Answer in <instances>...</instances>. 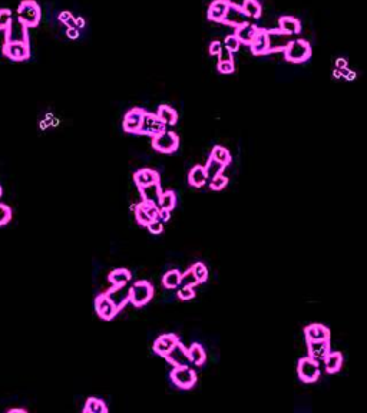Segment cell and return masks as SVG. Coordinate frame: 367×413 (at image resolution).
Instances as JSON below:
<instances>
[{
	"label": "cell",
	"instance_id": "8992f818",
	"mask_svg": "<svg viewBox=\"0 0 367 413\" xmlns=\"http://www.w3.org/2000/svg\"><path fill=\"white\" fill-rule=\"evenodd\" d=\"M166 129V125L159 119L157 113H151V112H145L142 116V122H141V128L138 131L139 135H147V136H157L159 133H162Z\"/></svg>",
	"mask_w": 367,
	"mask_h": 413
},
{
	"label": "cell",
	"instance_id": "2e32d148",
	"mask_svg": "<svg viewBox=\"0 0 367 413\" xmlns=\"http://www.w3.org/2000/svg\"><path fill=\"white\" fill-rule=\"evenodd\" d=\"M307 343H309V356L314 360H324L326 356L330 353L329 340H315V341H307Z\"/></svg>",
	"mask_w": 367,
	"mask_h": 413
},
{
	"label": "cell",
	"instance_id": "d590c367",
	"mask_svg": "<svg viewBox=\"0 0 367 413\" xmlns=\"http://www.w3.org/2000/svg\"><path fill=\"white\" fill-rule=\"evenodd\" d=\"M191 271H192L194 276L197 277L198 283L207 282V279H208V268L205 267V264H202V263H195V264L191 267Z\"/></svg>",
	"mask_w": 367,
	"mask_h": 413
},
{
	"label": "cell",
	"instance_id": "44dd1931",
	"mask_svg": "<svg viewBox=\"0 0 367 413\" xmlns=\"http://www.w3.org/2000/svg\"><path fill=\"white\" fill-rule=\"evenodd\" d=\"M304 335H306L307 341L329 340L330 338V330L323 324H310L304 329Z\"/></svg>",
	"mask_w": 367,
	"mask_h": 413
},
{
	"label": "cell",
	"instance_id": "db71d44e",
	"mask_svg": "<svg viewBox=\"0 0 367 413\" xmlns=\"http://www.w3.org/2000/svg\"><path fill=\"white\" fill-rule=\"evenodd\" d=\"M336 69H343V68H347V60L344 57H339L336 59Z\"/></svg>",
	"mask_w": 367,
	"mask_h": 413
},
{
	"label": "cell",
	"instance_id": "f907efd6",
	"mask_svg": "<svg viewBox=\"0 0 367 413\" xmlns=\"http://www.w3.org/2000/svg\"><path fill=\"white\" fill-rule=\"evenodd\" d=\"M79 29L78 27H68L66 29V36L69 38V39H78L79 38Z\"/></svg>",
	"mask_w": 367,
	"mask_h": 413
},
{
	"label": "cell",
	"instance_id": "11a10c76",
	"mask_svg": "<svg viewBox=\"0 0 367 413\" xmlns=\"http://www.w3.org/2000/svg\"><path fill=\"white\" fill-rule=\"evenodd\" d=\"M76 27H80V29H82V27H85V19H83V18H80V16H79V18H76Z\"/></svg>",
	"mask_w": 367,
	"mask_h": 413
},
{
	"label": "cell",
	"instance_id": "7bdbcfd3",
	"mask_svg": "<svg viewBox=\"0 0 367 413\" xmlns=\"http://www.w3.org/2000/svg\"><path fill=\"white\" fill-rule=\"evenodd\" d=\"M195 297V291L192 287H186V285H183L180 290H178V299L183 300V301H186V300H192Z\"/></svg>",
	"mask_w": 367,
	"mask_h": 413
},
{
	"label": "cell",
	"instance_id": "816d5d0a",
	"mask_svg": "<svg viewBox=\"0 0 367 413\" xmlns=\"http://www.w3.org/2000/svg\"><path fill=\"white\" fill-rule=\"evenodd\" d=\"M171 218V211H168V209H159V217H158V220H161L162 223H165V221H168Z\"/></svg>",
	"mask_w": 367,
	"mask_h": 413
},
{
	"label": "cell",
	"instance_id": "52a82bcc",
	"mask_svg": "<svg viewBox=\"0 0 367 413\" xmlns=\"http://www.w3.org/2000/svg\"><path fill=\"white\" fill-rule=\"evenodd\" d=\"M297 372H298V377L304 382V383H313L318 377H320V366L318 361L309 357H303L298 361L297 366Z\"/></svg>",
	"mask_w": 367,
	"mask_h": 413
},
{
	"label": "cell",
	"instance_id": "74e56055",
	"mask_svg": "<svg viewBox=\"0 0 367 413\" xmlns=\"http://www.w3.org/2000/svg\"><path fill=\"white\" fill-rule=\"evenodd\" d=\"M133 211H135V218H136V221H138L141 225L147 227V225L152 221V220L149 218V215L139 206H133Z\"/></svg>",
	"mask_w": 367,
	"mask_h": 413
},
{
	"label": "cell",
	"instance_id": "9c48e42d",
	"mask_svg": "<svg viewBox=\"0 0 367 413\" xmlns=\"http://www.w3.org/2000/svg\"><path fill=\"white\" fill-rule=\"evenodd\" d=\"M267 39H268V53L271 52L284 51L291 42V35L281 32L280 29L267 30Z\"/></svg>",
	"mask_w": 367,
	"mask_h": 413
},
{
	"label": "cell",
	"instance_id": "ffe728a7",
	"mask_svg": "<svg viewBox=\"0 0 367 413\" xmlns=\"http://www.w3.org/2000/svg\"><path fill=\"white\" fill-rule=\"evenodd\" d=\"M251 48V52L254 55H265L268 53V39H267V30L258 29V32L256 33L254 39L251 40V43L248 45Z\"/></svg>",
	"mask_w": 367,
	"mask_h": 413
},
{
	"label": "cell",
	"instance_id": "9f6ffc18",
	"mask_svg": "<svg viewBox=\"0 0 367 413\" xmlns=\"http://www.w3.org/2000/svg\"><path fill=\"white\" fill-rule=\"evenodd\" d=\"M333 76H334V79H337V80H339V79H341L340 71H339V69H334V71H333Z\"/></svg>",
	"mask_w": 367,
	"mask_h": 413
},
{
	"label": "cell",
	"instance_id": "f35d334b",
	"mask_svg": "<svg viewBox=\"0 0 367 413\" xmlns=\"http://www.w3.org/2000/svg\"><path fill=\"white\" fill-rule=\"evenodd\" d=\"M239 46H241V42L238 40V38H237L236 35H228L225 38V40H224V48L228 49L230 52H233V53L238 51Z\"/></svg>",
	"mask_w": 367,
	"mask_h": 413
},
{
	"label": "cell",
	"instance_id": "b9f144b4",
	"mask_svg": "<svg viewBox=\"0 0 367 413\" xmlns=\"http://www.w3.org/2000/svg\"><path fill=\"white\" fill-rule=\"evenodd\" d=\"M198 283V280H197V277L194 276V273L191 271V270H188V271H185L184 274H181V284L180 285H186V287H194V285H197Z\"/></svg>",
	"mask_w": 367,
	"mask_h": 413
},
{
	"label": "cell",
	"instance_id": "d6986e66",
	"mask_svg": "<svg viewBox=\"0 0 367 413\" xmlns=\"http://www.w3.org/2000/svg\"><path fill=\"white\" fill-rule=\"evenodd\" d=\"M230 4V0H214L208 7V19L212 22H222Z\"/></svg>",
	"mask_w": 367,
	"mask_h": 413
},
{
	"label": "cell",
	"instance_id": "681fc988",
	"mask_svg": "<svg viewBox=\"0 0 367 413\" xmlns=\"http://www.w3.org/2000/svg\"><path fill=\"white\" fill-rule=\"evenodd\" d=\"M220 62H228V60H234L233 59V52H230L228 49L222 48V51L220 52Z\"/></svg>",
	"mask_w": 367,
	"mask_h": 413
},
{
	"label": "cell",
	"instance_id": "484cf974",
	"mask_svg": "<svg viewBox=\"0 0 367 413\" xmlns=\"http://www.w3.org/2000/svg\"><path fill=\"white\" fill-rule=\"evenodd\" d=\"M188 180H189V184H191L192 187H197V188L202 187V185L205 184V181L208 180V178H207L205 168L201 167V165H195V167L189 171Z\"/></svg>",
	"mask_w": 367,
	"mask_h": 413
},
{
	"label": "cell",
	"instance_id": "4fadbf2b",
	"mask_svg": "<svg viewBox=\"0 0 367 413\" xmlns=\"http://www.w3.org/2000/svg\"><path fill=\"white\" fill-rule=\"evenodd\" d=\"M248 19H250V18H248L247 13L242 10V7H239V6H237L234 3H231L230 7H228V10H227V13H225V16H224V19H222V22L227 23V25L238 27V26H242L245 25V23H248Z\"/></svg>",
	"mask_w": 367,
	"mask_h": 413
},
{
	"label": "cell",
	"instance_id": "ab89813d",
	"mask_svg": "<svg viewBox=\"0 0 367 413\" xmlns=\"http://www.w3.org/2000/svg\"><path fill=\"white\" fill-rule=\"evenodd\" d=\"M13 16H12V10L9 9H0V30H6L10 22H12Z\"/></svg>",
	"mask_w": 367,
	"mask_h": 413
},
{
	"label": "cell",
	"instance_id": "ba28073f",
	"mask_svg": "<svg viewBox=\"0 0 367 413\" xmlns=\"http://www.w3.org/2000/svg\"><path fill=\"white\" fill-rule=\"evenodd\" d=\"M171 379L174 385L180 389H191L197 382L195 372L189 369V366H175V369L171 372Z\"/></svg>",
	"mask_w": 367,
	"mask_h": 413
},
{
	"label": "cell",
	"instance_id": "9a60e30c",
	"mask_svg": "<svg viewBox=\"0 0 367 413\" xmlns=\"http://www.w3.org/2000/svg\"><path fill=\"white\" fill-rule=\"evenodd\" d=\"M105 294L118 310L124 309V306L129 301V288H127L125 285H113Z\"/></svg>",
	"mask_w": 367,
	"mask_h": 413
},
{
	"label": "cell",
	"instance_id": "3957f363",
	"mask_svg": "<svg viewBox=\"0 0 367 413\" xmlns=\"http://www.w3.org/2000/svg\"><path fill=\"white\" fill-rule=\"evenodd\" d=\"M152 147L158 152L172 154L180 147V138H178V135L175 132L165 129L162 133H159V135L152 138Z\"/></svg>",
	"mask_w": 367,
	"mask_h": 413
},
{
	"label": "cell",
	"instance_id": "60d3db41",
	"mask_svg": "<svg viewBox=\"0 0 367 413\" xmlns=\"http://www.w3.org/2000/svg\"><path fill=\"white\" fill-rule=\"evenodd\" d=\"M210 187L211 189H214V191H220V189H224L225 187H227V184H228V178L227 177H224L222 174L221 175H217L215 178H212V180H210Z\"/></svg>",
	"mask_w": 367,
	"mask_h": 413
},
{
	"label": "cell",
	"instance_id": "6da1fadb",
	"mask_svg": "<svg viewBox=\"0 0 367 413\" xmlns=\"http://www.w3.org/2000/svg\"><path fill=\"white\" fill-rule=\"evenodd\" d=\"M310 56H312V46L304 39H291V42L284 49V57L293 63L306 62Z\"/></svg>",
	"mask_w": 367,
	"mask_h": 413
},
{
	"label": "cell",
	"instance_id": "603a6c76",
	"mask_svg": "<svg viewBox=\"0 0 367 413\" xmlns=\"http://www.w3.org/2000/svg\"><path fill=\"white\" fill-rule=\"evenodd\" d=\"M278 29L287 35H297L301 32V23L298 19L293 18V16H283L278 20Z\"/></svg>",
	"mask_w": 367,
	"mask_h": 413
},
{
	"label": "cell",
	"instance_id": "836d02e7",
	"mask_svg": "<svg viewBox=\"0 0 367 413\" xmlns=\"http://www.w3.org/2000/svg\"><path fill=\"white\" fill-rule=\"evenodd\" d=\"M162 284L165 288H175L181 284V273L178 270H171L164 274Z\"/></svg>",
	"mask_w": 367,
	"mask_h": 413
},
{
	"label": "cell",
	"instance_id": "680465c9",
	"mask_svg": "<svg viewBox=\"0 0 367 413\" xmlns=\"http://www.w3.org/2000/svg\"><path fill=\"white\" fill-rule=\"evenodd\" d=\"M1 194H3V188H1V185H0V197H1Z\"/></svg>",
	"mask_w": 367,
	"mask_h": 413
},
{
	"label": "cell",
	"instance_id": "f5cc1de1",
	"mask_svg": "<svg viewBox=\"0 0 367 413\" xmlns=\"http://www.w3.org/2000/svg\"><path fill=\"white\" fill-rule=\"evenodd\" d=\"M71 15H72V13H71V12H68V10L60 12V13H59V22H60V23H65V22L71 18Z\"/></svg>",
	"mask_w": 367,
	"mask_h": 413
},
{
	"label": "cell",
	"instance_id": "f546056e",
	"mask_svg": "<svg viewBox=\"0 0 367 413\" xmlns=\"http://www.w3.org/2000/svg\"><path fill=\"white\" fill-rule=\"evenodd\" d=\"M83 412L85 413H106L108 412V406L102 399L98 397H89L83 406Z\"/></svg>",
	"mask_w": 367,
	"mask_h": 413
},
{
	"label": "cell",
	"instance_id": "d6a6232c",
	"mask_svg": "<svg viewBox=\"0 0 367 413\" xmlns=\"http://www.w3.org/2000/svg\"><path fill=\"white\" fill-rule=\"evenodd\" d=\"M241 7L251 19H258L261 16V4L258 0H244Z\"/></svg>",
	"mask_w": 367,
	"mask_h": 413
},
{
	"label": "cell",
	"instance_id": "5bb4252c",
	"mask_svg": "<svg viewBox=\"0 0 367 413\" xmlns=\"http://www.w3.org/2000/svg\"><path fill=\"white\" fill-rule=\"evenodd\" d=\"M164 357L169 361L171 364H174V366H189V364H191L188 350L184 347L180 341H178Z\"/></svg>",
	"mask_w": 367,
	"mask_h": 413
},
{
	"label": "cell",
	"instance_id": "5b68a950",
	"mask_svg": "<svg viewBox=\"0 0 367 413\" xmlns=\"http://www.w3.org/2000/svg\"><path fill=\"white\" fill-rule=\"evenodd\" d=\"M4 43H29L27 26L19 18L12 19L9 27L4 30Z\"/></svg>",
	"mask_w": 367,
	"mask_h": 413
},
{
	"label": "cell",
	"instance_id": "bcb514c9",
	"mask_svg": "<svg viewBox=\"0 0 367 413\" xmlns=\"http://www.w3.org/2000/svg\"><path fill=\"white\" fill-rule=\"evenodd\" d=\"M147 228L149 230L151 234H161V232L164 231V224H162L161 220H152V221L147 225Z\"/></svg>",
	"mask_w": 367,
	"mask_h": 413
},
{
	"label": "cell",
	"instance_id": "6f0895ef",
	"mask_svg": "<svg viewBox=\"0 0 367 413\" xmlns=\"http://www.w3.org/2000/svg\"><path fill=\"white\" fill-rule=\"evenodd\" d=\"M9 413H26V411L25 409H10Z\"/></svg>",
	"mask_w": 367,
	"mask_h": 413
},
{
	"label": "cell",
	"instance_id": "f1b7e54d",
	"mask_svg": "<svg viewBox=\"0 0 367 413\" xmlns=\"http://www.w3.org/2000/svg\"><path fill=\"white\" fill-rule=\"evenodd\" d=\"M139 191H141L142 200H145V201H152V203H157L158 204V200H159V195H161L159 182L147 185V187H141Z\"/></svg>",
	"mask_w": 367,
	"mask_h": 413
},
{
	"label": "cell",
	"instance_id": "ee69618b",
	"mask_svg": "<svg viewBox=\"0 0 367 413\" xmlns=\"http://www.w3.org/2000/svg\"><path fill=\"white\" fill-rule=\"evenodd\" d=\"M12 220V209L6 204H0V225L7 224Z\"/></svg>",
	"mask_w": 367,
	"mask_h": 413
},
{
	"label": "cell",
	"instance_id": "7c38bea8",
	"mask_svg": "<svg viewBox=\"0 0 367 413\" xmlns=\"http://www.w3.org/2000/svg\"><path fill=\"white\" fill-rule=\"evenodd\" d=\"M144 113H145V111L141 109V108H132L131 111H128L127 115L124 116V122H122L124 131L128 132V133H138V131L141 128Z\"/></svg>",
	"mask_w": 367,
	"mask_h": 413
},
{
	"label": "cell",
	"instance_id": "83f0119b",
	"mask_svg": "<svg viewBox=\"0 0 367 413\" xmlns=\"http://www.w3.org/2000/svg\"><path fill=\"white\" fill-rule=\"evenodd\" d=\"M188 355H189V360H191V363L195 364V366H201V364H204L205 360H207L205 350H204V347H202L201 344H198V343H194V344L189 347Z\"/></svg>",
	"mask_w": 367,
	"mask_h": 413
},
{
	"label": "cell",
	"instance_id": "e0dca14e",
	"mask_svg": "<svg viewBox=\"0 0 367 413\" xmlns=\"http://www.w3.org/2000/svg\"><path fill=\"white\" fill-rule=\"evenodd\" d=\"M178 336L175 335H162L158 337L154 343V352L159 356H165L177 343H178Z\"/></svg>",
	"mask_w": 367,
	"mask_h": 413
},
{
	"label": "cell",
	"instance_id": "e575fe53",
	"mask_svg": "<svg viewBox=\"0 0 367 413\" xmlns=\"http://www.w3.org/2000/svg\"><path fill=\"white\" fill-rule=\"evenodd\" d=\"M211 158H214V159H217V161H220V162H222V164H225V165H228V164L231 162V154H230V151H228L227 148L221 147V145H215V147L212 148V151H211Z\"/></svg>",
	"mask_w": 367,
	"mask_h": 413
},
{
	"label": "cell",
	"instance_id": "d4e9b609",
	"mask_svg": "<svg viewBox=\"0 0 367 413\" xmlns=\"http://www.w3.org/2000/svg\"><path fill=\"white\" fill-rule=\"evenodd\" d=\"M109 282L112 285H127V283L132 279V274L127 268H116L109 273Z\"/></svg>",
	"mask_w": 367,
	"mask_h": 413
},
{
	"label": "cell",
	"instance_id": "30bf717a",
	"mask_svg": "<svg viewBox=\"0 0 367 413\" xmlns=\"http://www.w3.org/2000/svg\"><path fill=\"white\" fill-rule=\"evenodd\" d=\"M95 309H96V313L99 314V317L105 321H110L116 314H118V307L108 299L105 293L104 294H99L95 300Z\"/></svg>",
	"mask_w": 367,
	"mask_h": 413
},
{
	"label": "cell",
	"instance_id": "8d00e7d4",
	"mask_svg": "<svg viewBox=\"0 0 367 413\" xmlns=\"http://www.w3.org/2000/svg\"><path fill=\"white\" fill-rule=\"evenodd\" d=\"M138 206H141L148 215H149V218L151 220H158V217H159V206H158L157 203H152V201H142V203H139Z\"/></svg>",
	"mask_w": 367,
	"mask_h": 413
},
{
	"label": "cell",
	"instance_id": "ac0fdd59",
	"mask_svg": "<svg viewBox=\"0 0 367 413\" xmlns=\"http://www.w3.org/2000/svg\"><path fill=\"white\" fill-rule=\"evenodd\" d=\"M133 181H135L138 188L147 187V185L159 182V174L151 168H142V169H139L133 174Z\"/></svg>",
	"mask_w": 367,
	"mask_h": 413
},
{
	"label": "cell",
	"instance_id": "1f68e13d",
	"mask_svg": "<svg viewBox=\"0 0 367 413\" xmlns=\"http://www.w3.org/2000/svg\"><path fill=\"white\" fill-rule=\"evenodd\" d=\"M225 164H222V162H220V161H217V159H214V158H211L210 156V161L207 162V165L204 167L205 168V172H207V178L208 180H212V178H215L217 175H221L222 172H224V169H225Z\"/></svg>",
	"mask_w": 367,
	"mask_h": 413
},
{
	"label": "cell",
	"instance_id": "8fae6325",
	"mask_svg": "<svg viewBox=\"0 0 367 413\" xmlns=\"http://www.w3.org/2000/svg\"><path fill=\"white\" fill-rule=\"evenodd\" d=\"M3 55L15 62H22L29 59V43H4Z\"/></svg>",
	"mask_w": 367,
	"mask_h": 413
},
{
	"label": "cell",
	"instance_id": "4dcf8cb0",
	"mask_svg": "<svg viewBox=\"0 0 367 413\" xmlns=\"http://www.w3.org/2000/svg\"><path fill=\"white\" fill-rule=\"evenodd\" d=\"M177 204V197H175V192L174 191H165V192H161L159 195V200H158V206L159 209H168V211H172L174 206Z\"/></svg>",
	"mask_w": 367,
	"mask_h": 413
},
{
	"label": "cell",
	"instance_id": "cb8c5ba5",
	"mask_svg": "<svg viewBox=\"0 0 367 413\" xmlns=\"http://www.w3.org/2000/svg\"><path fill=\"white\" fill-rule=\"evenodd\" d=\"M157 115L165 125H175L178 122V113L174 108L168 105H161L158 108Z\"/></svg>",
	"mask_w": 367,
	"mask_h": 413
},
{
	"label": "cell",
	"instance_id": "7a4b0ae2",
	"mask_svg": "<svg viewBox=\"0 0 367 413\" xmlns=\"http://www.w3.org/2000/svg\"><path fill=\"white\" fill-rule=\"evenodd\" d=\"M40 7L35 0H23L19 7H18V18L27 26V27H35L40 22Z\"/></svg>",
	"mask_w": 367,
	"mask_h": 413
},
{
	"label": "cell",
	"instance_id": "277c9868",
	"mask_svg": "<svg viewBox=\"0 0 367 413\" xmlns=\"http://www.w3.org/2000/svg\"><path fill=\"white\" fill-rule=\"evenodd\" d=\"M154 297V287L148 282H136L129 288V301L135 307L145 306Z\"/></svg>",
	"mask_w": 367,
	"mask_h": 413
},
{
	"label": "cell",
	"instance_id": "4316f807",
	"mask_svg": "<svg viewBox=\"0 0 367 413\" xmlns=\"http://www.w3.org/2000/svg\"><path fill=\"white\" fill-rule=\"evenodd\" d=\"M323 361L326 364V372L327 373H337L341 369V364H343V355L339 353V352L329 353Z\"/></svg>",
	"mask_w": 367,
	"mask_h": 413
},
{
	"label": "cell",
	"instance_id": "7dc6e473",
	"mask_svg": "<svg viewBox=\"0 0 367 413\" xmlns=\"http://www.w3.org/2000/svg\"><path fill=\"white\" fill-rule=\"evenodd\" d=\"M339 71H340L341 77H344L346 80H350V82H351V80H354L356 76H357V75H356V72H354V71H351V69H349V68H343V69H339Z\"/></svg>",
	"mask_w": 367,
	"mask_h": 413
},
{
	"label": "cell",
	"instance_id": "c3c4849f",
	"mask_svg": "<svg viewBox=\"0 0 367 413\" xmlns=\"http://www.w3.org/2000/svg\"><path fill=\"white\" fill-rule=\"evenodd\" d=\"M222 43L221 42H218V40H214L212 43L210 45V55H220V52L222 51Z\"/></svg>",
	"mask_w": 367,
	"mask_h": 413
},
{
	"label": "cell",
	"instance_id": "f6af8a7d",
	"mask_svg": "<svg viewBox=\"0 0 367 413\" xmlns=\"http://www.w3.org/2000/svg\"><path fill=\"white\" fill-rule=\"evenodd\" d=\"M218 71L221 74H233L236 71V65L234 60H228V62H218Z\"/></svg>",
	"mask_w": 367,
	"mask_h": 413
},
{
	"label": "cell",
	"instance_id": "7402d4cb",
	"mask_svg": "<svg viewBox=\"0 0 367 413\" xmlns=\"http://www.w3.org/2000/svg\"><path fill=\"white\" fill-rule=\"evenodd\" d=\"M257 32H258V27L248 22V23H245V25L236 27V33H234V35L238 38V40H239L241 43L250 45Z\"/></svg>",
	"mask_w": 367,
	"mask_h": 413
}]
</instances>
